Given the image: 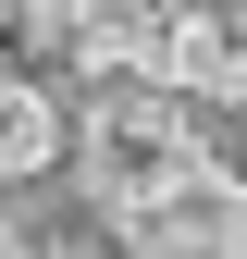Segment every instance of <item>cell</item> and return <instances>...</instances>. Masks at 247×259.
Returning <instances> with one entry per match:
<instances>
[{
	"mask_svg": "<svg viewBox=\"0 0 247 259\" xmlns=\"http://www.w3.org/2000/svg\"><path fill=\"white\" fill-rule=\"evenodd\" d=\"M62 173H74V99H50V87L0 74V198L62 185Z\"/></svg>",
	"mask_w": 247,
	"mask_h": 259,
	"instance_id": "3",
	"label": "cell"
},
{
	"mask_svg": "<svg viewBox=\"0 0 247 259\" xmlns=\"http://www.w3.org/2000/svg\"><path fill=\"white\" fill-rule=\"evenodd\" d=\"M124 247L136 259H247V173L235 160L173 173L148 210H124Z\"/></svg>",
	"mask_w": 247,
	"mask_h": 259,
	"instance_id": "2",
	"label": "cell"
},
{
	"mask_svg": "<svg viewBox=\"0 0 247 259\" xmlns=\"http://www.w3.org/2000/svg\"><path fill=\"white\" fill-rule=\"evenodd\" d=\"M210 160V123L173 99V87H124V99H74V185L99 198L111 222L148 210L173 173Z\"/></svg>",
	"mask_w": 247,
	"mask_h": 259,
	"instance_id": "1",
	"label": "cell"
}]
</instances>
